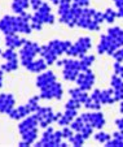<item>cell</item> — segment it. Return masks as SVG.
<instances>
[{
    "label": "cell",
    "mask_w": 123,
    "mask_h": 147,
    "mask_svg": "<svg viewBox=\"0 0 123 147\" xmlns=\"http://www.w3.org/2000/svg\"><path fill=\"white\" fill-rule=\"evenodd\" d=\"M38 119L34 116H30L27 119H25L21 124L18 125V130L22 136V141L19 142V146H29L31 144L36 138V134H38V130H36V125H38Z\"/></svg>",
    "instance_id": "cell-1"
},
{
    "label": "cell",
    "mask_w": 123,
    "mask_h": 147,
    "mask_svg": "<svg viewBox=\"0 0 123 147\" xmlns=\"http://www.w3.org/2000/svg\"><path fill=\"white\" fill-rule=\"evenodd\" d=\"M31 28L36 29V30H40L41 29V24L43 22H53V16L51 14V8L48 7V4L43 3L39 9H36L35 14L31 18Z\"/></svg>",
    "instance_id": "cell-2"
},
{
    "label": "cell",
    "mask_w": 123,
    "mask_h": 147,
    "mask_svg": "<svg viewBox=\"0 0 123 147\" xmlns=\"http://www.w3.org/2000/svg\"><path fill=\"white\" fill-rule=\"evenodd\" d=\"M39 52H40V47L36 43L26 40L23 43V46L19 48V63L23 67L27 65L29 63H31L35 59L36 53H39Z\"/></svg>",
    "instance_id": "cell-3"
},
{
    "label": "cell",
    "mask_w": 123,
    "mask_h": 147,
    "mask_svg": "<svg viewBox=\"0 0 123 147\" xmlns=\"http://www.w3.org/2000/svg\"><path fill=\"white\" fill-rule=\"evenodd\" d=\"M0 30L3 31L5 35L8 34H17V18L14 16H4L3 18L0 20Z\"/></svg>",
    "instance_id": "cell-4"
},
{
    "label": "cell",
    "mask_w": 123,
    "mask_h": 147,
    "mask_svg": "<svg viewBox=\"0 0 123 147\" xmlns=\"http://www.w3.org/2000/svg\"><path fill=\"white\" fill-rule=\"evenodd\" d=\"M14 96L12 94L3 92L0 94V112L1 113H8L14 108Z\"/></svg>",
    "instance_id": "cell-5"
},
{
    "label": "cell",
    "mask_w": 123,
    "mask_h": 147,
    "mask_svg": "<svg viewBox=\"0 0 123 147\" xmlns=\"http://www.w3.org/2000/svg\"><path fill=\"white\" fill-rule=\"evenodd\" d=\"M40 98H61V86L57 83H49L47 86L41 87V95Z\"/></svg>",
    "instance_id": "cell-6"
},
{
    "label": "cell",
    "mask_w": 123,
    "mask_h": 147,
    "mask_svg": "<svg viewBox=\"0 0 123 147\" xmlns=\"http://www.w3.org/2000/svg\"><path fill=\"white\" fill-rule=\"evenodd\" d=\"M35 117L38 119L40 126H43V128L44 126H47V125L52 121V120H55V117H53L52 111H51V109L49 108H40V107L36 109Z\"/></svg>",
    "instance_id": "cell-7"
},
{
    "label": "cell",
    "mask_w": 123,
    "mask_h": 147,
    "mask_svg": "<svg viewBox=\"0 0 123 147\" xmlns=\"http://www.w3.org/2000/svg\"><path fill=\"white\" fill-rule=\"evenodd\" d=\"M25 42H26V39L19 38L17 34H8V35H5V46H7V48H12V50L21 48L22 46H23Z\"/></svg>",
    "instance_id": "cell-8"
},
{
    "label": "cell",
    "mask_w": 123,
    "mask_h": 147,
    "mask_svg": "<svg viewBox=\"0 0 123 147\" xmlns=\"http://www.w3.org/2000/svg\"><path fill=\"white\" fill-rule=\"evenodd\" d=\"M29 113H30V111H29L27 107L19 106V107H17V108H13L11 112H9V117H11L12 120H17V121H18V120L25 119Z\"/></svg>",
    "instance_id": "cell-9"
},
{
    "label": "cell",
    "mask_w": 123,
    "mask_h": 147,
    "mask_svg": "<svg viewBox=\"0 0 123 147\" xmlns=\"http://www.w3.org/2000/svg\"><path fill=\"white\" fill-rule=\"evenodd\" d=\"M30 5V0H13L12 3V11L17 14L23 13Z\"/></svg>",
    "instance_id": "cell-10"
},
{
    "label": "cell",
    "mask_w": 123,
    "mask_h": 147,
    "mask_svg": "<svg viewBox=\"0 0 123 147\" xmlns=\"http://www.w3.org/2000/svg\"><path fill=\"white\" fill-rule=\"evenodd\" d=\"M53 81H55V76L52 74V72H47L38 77V80H36V86L41 89V87L47 86L49 83H52Z\"/></svg>",
    "instance_id": "cell-11"
},
{
    "label": "cell",
    "mask_w": 123,
    "mask_h": 147,
    "mask_svg": "<svg viewBox=\"0 0 123 147\" xmlns=\"http://www.w3.org/2000/svg\"><path fill=\"white\" fill-rule=\"evenodd\" d=\"M25 68L30 72H41V70L45 69V63L43 60H35L34 59L31 63H29L27 65H25Z\"/></svg>",
    "instance_id": "cell-12"
},
{
    "label": "cell",
    "mask_w": 123,
    "mask_h": 147,
    "mask_svg": "<svg viewBox=\"0 0 123 147\" xmlns=\"http://www.w3.org/2000/svg\"><path fill=\"white\" fill-rule=\"evenodd\" d=\"M1 57H3L5 61L18 60V55H17V52H14V50H12V48H7L5 51H3Z\"/></svg>",
    "instance_id": "cell-13"
},
{
    "label": "cell",
    "mask_w": 123,
    "mask_h": 147,
    "mask_svg": "<svg viewBox=\"0 0 123 147\" xmlns=\"http://www.w3.org/2000/svg\"><path fill=\"white\" fill-rule=\"evenodd\" d=\"M18 68V60H13V61H7L5 64L1 65V69L4 72H13Z\"/></svg>",
    "instance_id": "cell-14"
},
{
    "label": "cell",
    "mask_w": 123,
    "mask_h": 147,
    "mask_svg": "<svg viewBox=\"0 0 123 147\" xmlns=\"http://www.w3.org/2000/svg\"><path fill=\"white\" fill-rule=\"evenodd\" d=\"M38 100H39V96H34V98H31V99L27 102L26 107L29 108V111H30V112H36V109L39 108Z\"/></svg>",
    "instance_id": "cell-15"
},
{
    "label": "cell",
    "mask_w": 123,
    "mask_h": 147,
    "mask_svg": "<svg viewBox=\"0 0 123 147\" xmlns=\"http://www.w3.org/2000/svg\"><path fill=\"white\" fill-rule=\"evenodd\" d=\"M41 4H43V3H41L40 0H30V5H31V8L35 9V11H36V9H39V7H40Z\"/></svg>",
    "instance_id": "cell-16"
},
{
    "label": "cell",
    "mask_w": 123,
    "mask_h": 147,
    "mask_svg": "<svg viewBox=\"0 0 123 147\" xmlns=\"http://www.w3.org/2000/svg\"><path fill=\"white\" fill-rule=\"evenodd\" d=\"M104 17H106L109 21H113L114 20V17H115V13L112 11V9H108V12H106V14H105Z\"/></svg>",
    "instance_id": "cell-17"
},
{
    "label": "cell",
    "mask_w": 123,
    "mask_h": 147,
    "mask_svg": "<svg viewBox=\"0 0 123 147\" xmlns=\"http://www.w3.org/2000/svg\"><path fill=\"white\" fill-rule=\"evenodd\" d=\"M52 1H53V3H56V4H58V3H60V4H65V3L70 4V0H52Z\"/></svg>",
    "instance_id": "cell-18"
},
{
    "label": "cell",
    "mask_w": 123,
    "mask_h": 147,
    "mask_svg": "<svg viewBox=\"0 0 123 147\" xmlns=\"http://www.w3.org/2000/svg\"><path fill=\"white\" fill-rule=\"evenodd\" d=\"M3 73H4V70L0 68V89H1V86H3Z\"/></svg>",
    "instance_id": "cell-19"
}]
</instances>
